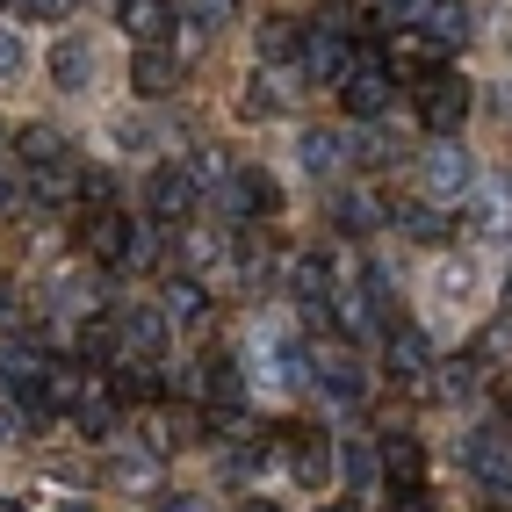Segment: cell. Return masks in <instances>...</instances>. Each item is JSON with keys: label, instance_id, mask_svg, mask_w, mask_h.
<instances>
[{"label": "cell", "instance_id": "6da1fadb", "mask_svg": "<svg viewBox=\"0 0 512 512\" xmlns=\"http://www.w3.org/2000/svg\"><path fill=\"white\" fill-rule=\"evenodd\" d=\"M217 210L224 217H275L282 210V188H275L267 166H238V174L217 181Z\"/></svg>", "mask_w": 512, "mask_h": 512}, {"label": "cell", "instance_id": "7a4b0ae2", "mask_svg": "<svg viewBox=\"0 0 512 512\" xmlns=\"http://www.w3.org/2000/svg\"><path fill=\"white\" fill-rule=\"evenodd\" d=\"M339 101H347V116H361V123L390 116V101H397V80H390V65H383V58H368V65H347V80H339Z\"/></svg>", "mask_w": 512, "mask_h": 512}, {"label": "cell", "instance_id": "3957f363", "mask_svg": "<svg viewBox=\"0 0 512 512\" xmlns=\"http://www.w3.org/2000/svg\"><path fill=\"white\" fill-rule=\"evenodd\" d=\"M426 130L433 138H455V130L469 123V109H476V94H469V80L462 73H426Z\"/></svg>", "mask_w": 512, "mask_h": 512}, {"label": "cell", "instance_id": "277c9868", "mask_svg": "<svg viewBox=\"0 0 512 512\" xmlns=\"http://www.w3.org/2000/svg\"><path fill=\"white\" fill-rule=\"evenodd\" d=\"M419 174H426L433 202H448V195H469L476 166H469V152H462L455 138H433V145H426V159H419Z\"/></svg>", "mask_w": 512, "mask_h": 512}, {"label": "cell", "instance_id": "5b68a950", "mask_svg": "<svg viewBox=\"0 0 512 512\" xmlns=\"http://www.w3.org/2000/svg\"><path fill=\"white\" fill-rule=\"evenodd\" d=\"M181 73L188 65L166 51V44H138V65H130V87H138V101H166L181 87Z\"/></svg>", "mask_w": 512, "mask_h": 512}, {"label": "cell", "instance_id": "8992f818", "mask_svg": "<svg viewBox=\"0 0 512 512\" xmlns=\"http://www.w3.org/2000/svg\"><path fill=\"white\" fill-rule=\"evenodd\" d=\"M296 58H303V80H318V87H339L347 80V37H332V29H311V37L296 44Z\"/></svg>", "mask_w": 512, "mask_h": 512}, {"label": "cell", "instance_id": "52a82bcc", "mask_svg": "<svg viewBox=\"0 0 512 512\" xmlns=\"http://www.w3.org/2000/svg\"><path fill=\"white\" fill-rule=\"evenodd\" d=\"M311 375H318V390H325L332 404H361V390H368V383H361V361H354L347 347H318V354H311Z\"/></svg>", "mask_w": 512, "mask_h": 512}, {"label": "cell", "instance_id": "ba28073f", "mask_svg": "<svg viewBox=\"0 0 512 512\" xmlns=\"http://www.w3.org/2000/svg\"><path fill=\"white\" fill-rule=\"evenodd\" d=\"M37 390H44V412H73V404L94 390V375H87V361H44Z\"/></svg>", "mask_w": 512, "mask_h": 512}, {"label": "cell", "instance_id": "9c48e42d", "mask_svg": "<svg viewBox=\"0 0 512 512\" xmlns=\"http://www.w3.org/2000/svg\"><path fill=\"white\" fill-rule=\"evenodd\" d=\"M275 440L289 448V469H296V484L325 491V476H332V448H325V440H318V433H296V426H282Z\"/></svg>", "mask_w": 512, "mask_h": 512}, {"label": "cell", "instance_id": "30bf717a", "mask_svg": "<svg viewBox=\"0 0 512 512\" xmlns=\"http://www.w3.org/2000/svg\"><path fill=\"white\" fill-rule=\"evenodd\" d=\"M375 469H383L390 484H419V476H426V448L412 433H383V440H375Z\"/></svg>", "mask_w": 512, "mask_h": 512}, {"label": "cell", "instance_id": "8fae6325", "mask_svg": "<svg viewBox=\"0 0 512 512\" xmlns=\"http://www.w3.org/2000/svg\"><path fill=\"white\" fill-rule=\"evenodd\" d=\"M195 210V181H188V166H159L152 174V217L159 224H181Z\"/></svg>", "mask_w": 512, "mask_h": 512}, {"label": "cell", "instance_id": "7c38bea8", "mask_svg": "<svg viewBox=\"0 0 512 512\" xmlns=\"http://www.w3.org/2000/svg\"><path fill=\"white\" fill-rule=\"evenodd\" d=\"M469 469H476V484H484L491 498H512V448H505V440H484V433H476V440H469Z\"/></svg>", "mask_w": 512, "mask_h": 512}, {"label": "cell", "instance_id": "4fadbf2b", "mask_svg": "<svg viewBox=\"0 0 512 512\" xmlns=\"http://www.w3.org/2000/svg\"><path fill=\"white\" fill-rule=\"evenodd\" d=\"M116 339H123L138 361H159V354H166V311H123V318H116Z\"/></svg>", "mask_w": 512, "mask_h": 512}, {"label": "cell", "instance_id": "5bb4252c", "mask_svg": "<svg viewBox=\"0 0 512 512\" xmlns=\"http://www.w3.org/2000/svg\"><path fill=\"white\" fill-rule=\"evenodd\" d=\"M426 44L433 51H462L469 44V8H462V0H426Z\"/></svg>", "mask_w": 512, "mask_h": 512}, {"label": "cell", "instance_id": "9a60e30c", "mask_svg": "<svg viewBox=\"0 0 512 512\" xmlns=\"http://www.w3.org/2000/svg\"><path fill=\"white\" fill-rule=\"evenodd\" d=\"M390 368H397V383H426V375H433V347H426V332L397 325V332H390Z\"/></svg>", "mask_w": 512, "mask_h": 512}, {"label": "cell", "instance_id": "2e32d148", "mask_svg": "<svg viewBox=\"0 0 512 512\" xmlns=\"http://www.w3.org/2000/svg\"><path fill=\"white\" fill-rule=\"evenodd\" d=\"M51 80H58L65 94H87V80H94V44H87V37H65V44L51 51Z\"/></svg>", "mask_w": 512, "mask_h": 512}, {"label": "cell", "instance_id": "e0dca14e", "mask_svg": "<svg viewBox=\"0 0 512 512\" xmlns=\"http://www.w3.org/2000/svg\"><path fill=\"white\" fill-rule=\"evenodd\" d=\"M123 246H130V224H123L116 210H94V217H87V260L123 267Z\"/></svg>", "mask_w": 512, "mask_h": 512}, {"label": "cell", "instance_id": "ac0fdd59", "mask_svg": "<svg viewBox=\"0 0 512 512\" xmlns=\"http://www.w3.org/2000/svg\"><path fill=\"white\" fill-rule=\"evenodd\" d=\"M289 80H275V73H253L246 80V94H238V116H253V123H267V116H282L289 109Z\"/></svg>", "mask_w": 512, "mask_h": 512}, {"label": "cell", "instance_id": "d6986e66", "mask_svg": "<svg viewBox=\"0 0 512 512\" xmlns=\"http://www.w3.org/2000/svg\"><path fill=\"white\" fill-rule=\"evenodd\" d=\"M296 159H303V174H339V166H347V138H332V130H303L296 138Z\"/></svg>", "mask_w": 512, "mask_h": 512}, {"label": "cell", "instance_id": "ffe728a7", "mask_svg": "<svg viewBox=\"0 0 512 512\" xmlns=\"http://www.w3.org/2000/svg\"><path fill=\"white\" fill-rule=\"evenodd\" d=\"M289 289H296V303H325L332 296V260L325 253H296L289 260Z\"/></svg>", "mask_w": 512, "mask_h": 512}, {"label": "cell", "instance_id": "44dd1931", "mask_svg": "<svg viewBox=\"0 0 512 512\" xmlns=\"http://www.w3.org/2000/svg\"><path fill=\"white\" fill-rule=\"evenodd\" d=\"M123 29H130V44H166L174 15H166V0H123Z\"/></svg>", "mask_w": 512, "mask_h": 512}, {"label": "cell", "instance_id": "7402d4cb", "mask_svg": "<svg viewBox=\"0 0 512 512\" xmlns=\"http://www.w3.org/2000/svg\"><path fill=\"white\" fill-rule=\"evenodd\" d=\"M469 231L505 238V231H512V188H498V181H491L484 195H476V202H469Z\"/></svg>", "mask_w": 512, "mask_h": 512}, {"label": "cell", "instance_id": "603a6c76", "mask_svg": "<svg viewBox=\"0 0 512 512\" xmlns=\"http://www.w3.org/2000/svg\"><path fill=\"white\" fill-rule=\"evenodd\" d=\"M166 325H210V289H202V282H174V289H166Z\"/></svg>", "mask_w": 512, "mask_h": 512}, {"label": "cell", "instance_id": "cb8c5ba5", "mask_svg": "<svg viewBox=\"0 0 512 512\" xmlns=\"http://www.w3.org/2000/svg\"><path fill=\"white\" fill-rule=\"evenodd\" d=\"M73 195H80V166H65V159L37 166V202H44V210H65Z\"/></svg>", "mask_w": 512, "mask_h": 512}, {"label": "cell", "instance_id": "d4e9b609", "mask_svg": "<svg viewBox=\"0 0 512 512\" xmlns=\"http://www.w3.org/2000/svg\"><path fill=\"white\" fill-rule=\"evenodd\" d=\"M73 419H80L87 440H109V433H116V397H109V390H87V397L73 404Z\"/></svg>", "mask_w": 512, "mask_h": 512}, {"label": "cell", "instance_id": "484cf974", "mask_svg": "<svg viewBox=\"0 0 512 512\" xmlns=\"http://www.w3.org/2000/svg\"><path fill=\"white\" fill-rule=\"evenodd\" d=\"M109 397H116V404H159V368H152V361H130V368L116 375Z\"/></svg>", "mask_w": 512, "mask_h": 512}, {"label": "cell", "instance_id": "4316f807", "mask_svg": "<svg viewBox=\"0 0 512 512\" xmlns=\"http://www.w3.org/2000/svg\"><path fill=\"white\" fill-rule=\"evenodd\" d=\"M253 44H260V58H296L303 37H296V22H289V15H267V22L253 29Z\"/></svg>", "mask_w": 512, "mask_h": 512}, {"label": "cell", "instance_id": "83f0119b", "mask_svg": "<svg viewBox=\"0 0 512 512\" xmlns=\"http://www.w3.org/2000/svg\"><path fill=\"white\" fill-rule=\"evenodd\" d=\"M15 152H22L29 166H51V159H65V138H58L51 123H29L22 138H15Z\"/></svg>", "mask_w": 512, "mask_h": 512}, {"label": "cell", "instance_id": "f1b7e54d", "mask_svg": "<svg viewBox=\"0 0 512 512\" xmlns=\"http://www.w3.org/2000/svg\"><path fill=\"white\" fill-rule=\"evenodd\" d=\"M332 217H339V231H375V224H383V202H375V195H339Z\"/></svg>", "mask_w": 512, "mask_h": 512}, {"label": "cell", "instance_id": "f546056e", "mask_svg": "<svg viewBox=\"0 0 512 512\" xmlns=\"http://www.w3.org/2000/svg\"><path fill=\"white\" fill-rule=\"evenodd\" d=\"M109 484H116V491H152V484H159V462H145V455H116V462H109Z\"/></svg>", "mask_w": 512, "mask_h": 512}, {"label": "cell", "instance_id": "4dcf8cb0", "mask_svg": "<svg viewBox=\"0 0 512 512\" xmlns=\"http://www.w3.org/2000/svg\"><path fill=\"white\" fill-rule=\"evenodd\" d=\"M383 65H390V80H397V73H433V44H419V37H397Z\"/></svg>", "mask_w": 512, "mask_h": 512}, {"label": "cell", "instance_id": "1f68e13d", "mask_svg": "<svg viewBox=\"0 0 512 512\" xmlns=\"http://www.w3.org/2000/svg\"><path fill=\"white\" fill-rule=\"evenodd\" d=\"M188 22L210 37V29H231L238 22V0H188Z\"/></svg>", "mask_w": 512, "mask_h": 512}, {"label": "cell", "instance_id": "d6a6232c", "mask_svg": "<svg viewBox=\"0 0 512 512\" xmlns=\"http://www.w3.org/2000/svg\"><path fill=\"white\" fill-rule=\"evenodd\" d=\"M195 426H202V419H195V404H174V412L159 419V448H188Z\"/></svg>", "mask_w": 512, "mask_h": 512}, {"label": "cell", "instance_id": "836d02e7", "mask_svg": "<svg viewBox=\"0 0 512 512\" xmlns=\"http://www.w3.org/2000/svg\"><path fill=\"white\" fill-rule=\"evenodd\" d=\"M123 267H159V231H152V224H130V246H123Z\"/></svg>", "mask_w": 512, "mask_h": 512}, {"label": "cell", "instance_id": "e575fe53", "mask_svg": "<svg viewBox=\"0 0 512 512\" xmlns=\"http://www.w3.org/2000/svg\"><path fill=\"white\" fill-rule=\"evenodd\" d=\"M318 29H332V37H361V8H347V0H325V15H318Z\"/></svg>", "mask_w": 512, "mask_h": 512}, {"label": "cell", "instance_id": "d590c367", "mask_svg": "<svg viewBox=\"0 0 512 512\" xmlns=\"http://www.w3.org/2000/svg\"><path fill=\"white\" fill-rule=\"evenodd\" d=\"M101 354H116V325H109V318L80 325V361H101Z\"/></svg>", "mask_w": 512, "mask_h": 512}, {"label": "cell", "instance_id": "8d00e7d4", "mask_svg": "<svg viewBox=\"0 0 512 512\" xmlns=\"http://www.w3.org/2000/svg\"><path fill=\"white\" fill-rule=\"evenodd\" d=\"M440 397H476V354H469V361H448V368H440Z\"/></svg>", "mask_w": 512, "mask_h": 512}, {"label": "cell", "instance_id": "74e56055", "mask_svg": "<svg viewBox=\"0 0 512 512\" xmlns=\"http://www.w3.org/2000/svg\"><path fill=\"white\" fill-rule=\"evenodd\" d=\"M368 484H375V448L354 440V448H347V491H368Z\"/></svg>", "mask_w": 512, "mask_h": 512}, {"label": "cell", "instance_id": "f35d334b", "mask_svg": "<svg viewBox=\"0 0 512 512\" xmlns=\"http://www.w3.org/2000/svg\"><path fill=\"white\" fill-rule=\"evenodd\" d=\"M397 224L412 231V238H440V231H448V217H440V210H404Z\"/></svg>", "mask_w": 512, "mask_h": 512}, {"label": "cell", "instance_id": "ab89813d", "mask_svg": "<svg viewBox=\"0 0 512 512\" xmlns=\"http://www.w3.org/2000/svg\"><path fill=\"white\" fill-rule=\"evenodd\" d=\"M188 181L202 188V181H224V152H210V145H202L195 159H188Z\"/></svg>", "mask_w": 512, "mask_h": 512}, {"label": "cell", "instance_id": "60d3db41", "mask_svg": "<svg viewBox=\"0 0 512 512\" xmlns=\"http://www.w3.org/2000/svg\"><path fill=\"white\" fill-rule=\"evenodd\" d=\"M116 145H123V152H145V145H152V123L123 116V123H116Z\"/></svg>", "mask_w": 512, "mask_h": 512}, {"label": "cell", "instance_id": "b9f144b4", "mask_svg": "<svg viewBox=\"0 0 512 512\" xmlns=\"http://www.w3.org/2000/svg\"><path fill=\"white\" fill-rule=\"evenodd\" d=\"M440 289H448V296H469V289H476V275H469L462 260H448V267H440Z\"/></svg>", "mask_w": 512, "mask_h": 512}, {"label": "cell", "instance_id": "7bdbcfd3", "mask_svg": "<svg viewBox=\"0 0 512 512\" xmlns=\"http://www.w3.org/2000/svg\"><path fill=\"white\" fill-rule=\"evenodd\" d=\"M8 73H22V37H15V29H0V80H8Z\"/></svg>", "mask_w": 512, "mask_h": 512}, {"label": "cell", "instance_id": "ee69618b", "mask_svg": "<svg viewBox=\"0 0 512 512\" xmlns=\"http://www.w3.org/2000/svg\"><path fill=\"white\" fill-rule=\"evenodd\" d=\"M22 8L37 15V22H58V15H73V0H22Z\"/></svg>", "mask_w": 512, "mask_h": 512}, {"label": "cell", "instance_id": "f6af8a7d", "mask_svg": "<svg viewBox=\"0 0 512 512\" xmlns=\"http://www.w3.org/2000/svg\"><path fill=\"white\" fill-rule=\"evenodd\" d=\"M397 512H433V505L419 498V484H397Z\"/></svg>", "mask_w": 512, "mask_h": 512}, {"label": "cell", "instance_id": "bcb514c9", "mask_svg": "<svg viewBox=\"0 0 512 512\" xmlns=\"http://www.w3.org/2000/svg\"><path fill=\"white\" fill-rule=\"evenodd\" d=\"M8 210H22V188H15V174H0V217Z\"/></svg>", "mask_w": 512, "mask_h": 512}, {"label": "cell", "instance_id": "7dc6e473", "mask_svg": "<svg viewBox=\"0 0 512 512\" xmlns=\"http://www.w3.org/2000/svg\"><path fill=\"white\" fill-rule=\"evenodd\" d=\"M15 433H22V426H15V412H8V404H0V455L15 448Z\"/></svg>", "mask_w": 512, "mask_h": 512}, {"label": "cell", "instance_id": "c3c4849f", "mask_svg": "<svg viewBox=\"0 0 512 512\" xmlns=\"http://www.w3.org/2000/svg\"><path fill=\"white\" fill-rule=\"evenodd\" d=\"M159 512H210V505H202V498H188V491H181V498H166Z\"/></svg>", "mask_w": 512, "mask_h": 512}, {"label": "cell", "instance_id": "681fc988", "mask_svg": "<svg viewBox=\"0 0 512 512\" xmlns=\"http://www.w3.org/2000/svg\"><path fill=\"white\" fill-rule=\"evenodd\" d=\"M498 404H505V412H512V368L498 375Z\"/></svg>", "mask_w": 512, "mask_h": 512}, {"label": "cell", "instance_id": "f907efd6", "mask_svg": "<svg viewBox=\"0 0 512 512\" xmlns=\"http://www.w3.org/2000/svg\"><path fill=\"white\" fill-rule=\"evenodd\" d=\"M58 512H94V505H80V498H73V505H58Z\"/></svg>", "mask_w": 512, "mask_h": 512}, {"label": "cell", "instance_id": "816d5d0a", "mask_svg": "<svg viewBox=\"0 0 512 512\" xmlns=\"http://www.w3.org/2000/svg\"><path fill=\"white\" fill-rule=\"evenodd\" d=\"M0 325H8V289H0Z\"/></svg>", "mask_w": 512, "mask_h": 512}, {"label": "cell", "instance_id": "f5cc1de1", "mask_svg": "<svg viewBox=\"0 0 512 512\" xmlns=\"http://www.w3.org/2000/svg\"><path fill=\"white\" fill-rule=\"evenodd\" d=\"M246 512H282V505H246Z\"/></svg>", "mask_w": 512, "mask_h": 512}, {"label": "cell", "instance_id": "db71d44e", "mask_svg": "<svg viewBox=\"0 0 512 512\" xmlns=\"http://www.w3.org/2000/svg\"><path fill=\"white\" fill-rule=\"evenodd\" d=\"M325 512H354V498H347V505H325Z\"/></svg>", "mask_w": 512, "mask_h": 512}, {"label": "cell", "instance_id": "11a10c76", "mask_svg": "<svg viewBox=\"0 0 512 512\" xmlns=\"http://www.w3.org/2000/svg\"><path fill=\"white\" fill-rule=\"evenodd\" d=\"M505 311H512V275H505Z\"/></svg>", "mask_w": 512, "mask_h": 512}, {"label": "cell", "instance_id": "9f6ffc18", "mask_svg": "<svg viewBox=\"0 0 512 512\" xmlns=\"http://www.w3.org/2000/svg\"><path fill=\"white\" fill-rule=\"evenodd\" d=\"M0 8H8V0H0Z\"/></svg>", "mask_w": 512, "mask_h": 512}]
</instances>
